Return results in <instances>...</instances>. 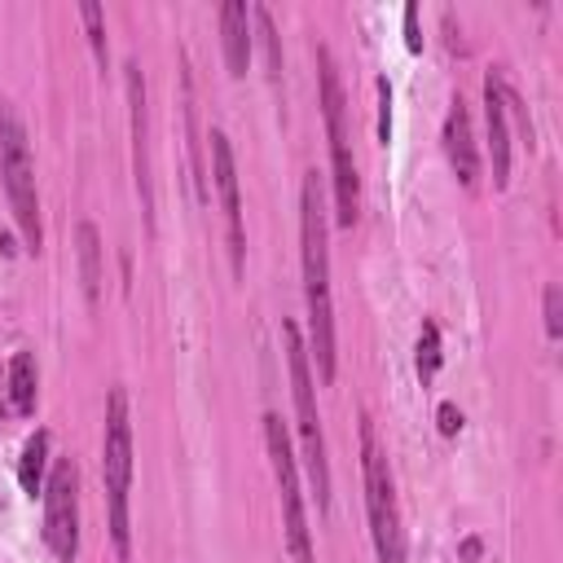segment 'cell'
<instances>
[{"label": "cell", "mask_w": 563, "mask_h": 563, "mask_svg": "<svg viewBox=\"0 0 563 563\" xmlns=\"http://www.w3.org/2000/svg\"><path fill=\"white\" fill-rule=\"evenodd\" d=\"M435 369H440V325L422 321V330H418V378L431 383Z\"/></svg>", "instance_id": "e0dca14e"}, {"label": "cell", "mask_w": 563, "mask_h": 563, "mask_svg": "<svg viewBox=\"0 0 563 563\" xmlns=\"http://www.w3.org/2000/svg\"><path fill=\"white\" fill-rule=\"evenodd\" d=\"M264 444H268V462H273L282 515H286V550H290L295 563H317V554H312V528H308L303 497H299V471H295L290 435H286V427H282L277 413H264Z\"/></svg>", "instance_id": "52a82bcc"}, {"label": "cell", "mask_w": 563, "mask_h": 563, "mask_svg": "<svg viewBox=\"0 0 563 563\" xmlns=\"http://www.w3.org/2000/svg\"><path fill=\"white\" fill-rule=\"evenodd\" d=\"M101 479L110 501V537L119 554H128V488H132V422H128V391L110 387L106 400V431H101Z\"/></svg>", "instance_id": "8992f818"}, {"label": "cell", "mask_w": 563, "mask_h": 563, "mask_svg": "<svg viewBox=\"0 0 563 563\" xmlns=\"http://www.w3.org/2000/svg\"><path fill=\"white\" fill-rule=\"evenodd\" d=\"M220 44H224L229 75H246V62H251V4H242V0H224L220 4Z\"/></svg>", "instance_id": "4fadbf2b"}, {"label": "cell", "mask_w": 563, "mask_h": 563, "mask_svg": "<svg viewBox=\"0 0 563 563\" xmlns=\"http://www.w3.org/2000/svg\"><path fill=\"white\" fill-rule=\"evenodd\" d=\"M317 79H321V114H325V136H330V180H334V224L352 229L361 216V176L352 163V145H347V123H343V84L334 70L330 48H317Z\"/></svg>", "instance_id": "7a4b0ae2"}, {"label": "cell", "mask_w": 563, "mask_h": 563, "mask_svg": "<svg viewBox=\"0 0 563 563\" xmlns=\"http://www.w3.org/2000/svg\"><path fill=\"white\" fill-rule=\"evenodd\" d=\"M374 88H378V141L387 145V132H391V88H387V79H378Z\"/></svg>", "instance_id": "44dd1931"}, {"label": "cell", "mask_w": 563, "mask_h": 563, "mask_svg": "<svg viewBox=\"0 0 563 563\" xmlns=\"http://www.w3.org/2000/svg\"><path fill=\"white\" fill-rule=\"evenodd\" d=\"M75 251H79V282H84V299L97 303L101 299V233L92 220H84L75 229Z\"/></svg>", "instance_id": "5bb4252c"}, {"label": "cell", "mask_w": 563, "mask_h": 563, "mask_svg": "<svg viewBox=\"0 0 563 563\" xmlns=\"http://www.w3.org/2000/svg\"><path fill=\"white\" fill-rule=\"evenodd\" d=\"M0 180L18 220V233L31 251H40L44 229H40V194H35V163L26 145V128L13 114V106H0Z\"/></svg>", "instance_id": "5b68a950"}, {"label": "cell", "mask_w": 563, "mask_h": 563, "mask_svg": "<svg viewBox=\"0 0 563 563\" xmlns=\"http://www.w3.org/2000/svg\"><path fill=\"white\" fill-rule=\"evenodd\" d=\"M484 123H488L493 185L506 189V180H510V128H506V84L497 75L484 79Z\"/></svg>", "instance_id": "8fae6325"}, {"label": "cell", "mask_w": 563, "mask_h": 563, "mask_svg": "<svg viewBox=\"0 0 563 563\" xmlns=\"http://www.w3.org/2000/svg\"><path fill=\"white\" fill-rule=\"evenodd\" d=\"M440 431H444V435H457V431H462V413H457L453 400L440 405Z\"/></svg>", "instance_id": "603a6c76"}, {"label": "cell", "mask_w": 563, "mask_h": 563, "mask_svg": "<svg viewBox=\"0 0 563 563\" xmlns=\"http://www.w3.org/2000/svg\"><path fill=\"white\" fill-rule=\"evenodd\" d=\"M211 180L220 189V207H224V229H229V264L233 277H242L246 264V233H242V194H238V167H233V145L220 128H211Z\"/></svg>", "instance_id": "9c48e42d"}, {"label": "cell", "mask_w": 563, "mask_h": 563, "mask_svg": "<svg viewBox=\"0 0 563 563\" xmlns=\"http://www.w3.org/2000/svg\"><path fill=\"white\" fill-rule=\"evenodd\" d=\"M0 409H4V387H0Z\"/></svg>", "instance_id": "cb8c5ba5"}, {"label": "cell", "mask_w": 563, "mask_h": 563, "mask_svg": "<svg viewBox=\"0 0 563 563\" xmlns=\"http://www.w3.org/2000/svg\"><path fill=\"white\" fill-rule=\"evenodd\" d=\"M299 260H303V299H308V330H312L308 356H317V374L330 383L334 378V303H330V246H325L317 172H308L299 189Z\"/></svg>", "instance_id": "6da1fadb"}, {"label": "cell", "mask_w": 563, "mask_h": 563, "mask_svg": "<svg viewBox=\"0 0 563 563\" xmlns=\"http://www.w3.org/2000/svg\"><path fill=\"white\" fill-rule=\"evenodd\" d=\"M405 44L418 53L422 48V31H418V4H405Z\"/></svg>", "instance_id": "7402d4cb"}, {"label": "cell", "mask_w": 563, "mask_h": 563, "mask_svg": "<svg viewBox=\"0 0 563 563\" xmlns=\"http://www.w3.org/2000/svg\"><path fill=\"white\" fill-rule=\"evenodd\" d=\"M44 462H48V435L35 431L26 444H22V462H18V484L26 497L44 493Z\"/></svg>", "instance_id": "2e32d148"}, {"label": "cell", "mask_w": 563, "mask_h": 563, "mask_svg": "<svg viewBox=\"0 0 563 563\" xmlns=\"http://www.w3.org/2000/svg\"><path fill=\"white\" fill-rule=\"evenodd\" d=\"M79 18H84V26H88V40H92V53L106 62V13H101V4H92V0H84L79 4Z\"/></svg>", "instance_id": "d6986e66"}, {"label": "cell", "mask_w": 563, "mask_h": 563, "mask_svg": "<svg viewBox=\"0 0 563 563\" xmlns=\"http://www.w3.org/2000/svg\"><path fill=\"white\" fill-rule=\"evenodd\" d=\"M123 88H128V114H132V172L141 189L145 220L154 224V189H150V128H145V75L136 62L123 66Z\"/></svg>", "instance_id": "30bf717a"}, {"label": "cell", "mask_w": 563, "mask_h": 563, "mask_svg": "<svg viewBox=\"0 0 563 563\" xmlns=\"http://www.w3.org/2000/svg\"><path fill=\"white\" fill-rule=\"evenodd\" d=\"M44 541L62 563L79 554V471L70 457H57L44 484Z\"/></svg>", "instance_id": "ba28073f"}, {"label": "cell", "mask_w": 563, "mask_h": 563, "mask_svg": "<svg viewBox=\"0 0 563 563\" xmlns=\"http://www.w3.org/2000/svg\"><path fill=\"white\" fill-rule=\"evenodd\" d=\"M251 18H255V26H260V40H264V53H268V75L277 79V75H282V48H277V31H273V18H268V9H264V4H251Z\"/></svg>", "instance_id": "ac0fdd59"}, {"label": "cell", "mask_w": 563, "mask_h": 563, "mask_svg": "<svg viewBox=\"0 0 563 563\" xmlns=\"http://www.w3.org/2000/svg\"><path fill=\"white\" fill-rule=\"evenodd\" d=\"M545 334H550V339L563 334V290H559L554 282L545 286Z\"/></svg>", "instance_id": "ffe728a7"}, {"label": "cell", "mask_w": 563, "mask_h": 563, "mask_svg": "<svg viewBox=\"0 0 563 563\" xmlns=\"http://www.w3.org/2000/svg\"><path fill=\"white\" fill-rule=\"evenodd\" d=\"M361 475H365V510H369L374 554H378V563H405L396 479H391V466H387V453L378 444V431H374L369 413H361Z\"/></svg>", "instance_id": "3957f363"}, {"label": "cell", "mask_w": 563, "mask_h": 563, "mask_svg": "<svg viewBox=\"0 0 563 563\" xmlns=\"http://www.w3.org/2000/svg\"><path fill=\"white\" fill-rule=\"evenodd\" d=\"M282 343H286V365H290V391H295V413H299V440H303V462L308 479L317 493V506H330V462H325V435H321V413H317V387L308 369V347L295 321H282Z\"/></svg>", "instance_id": "277c9868"}, {"label": "cell", "mask_w": 563, "mask_h": 563, "mask_svg": "<svg viewBox=\"0 0 563 563\" xmlns=\"http://www.w3.org/2000/svg\"><path fill=\"white\" fill-rule=\"evenodd\" d=\"M35 383H40V374H35V361H31V352H18L13 356V365H9V405H13V413H35Z\"/></svg>", "instance_id": "9a60e30c"}, {"label": "cell", "mask_w": 563, "mask_h": 563, "mask_svg": "<svg viewBox=\"0 0 563 563\" xmlns=\"http://www.w3.org/2000/svg\"><path fill=\"white\" fill-rule=\"evenodd\" d=\"M444 154H449V167L453 176L471 189L479 180V150H475V136H471V114L462 106V97L449 106L444 114Z\"/></svg>", "instance_id": "7c38bea8"}]
</instances>
